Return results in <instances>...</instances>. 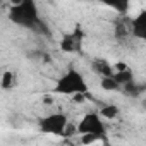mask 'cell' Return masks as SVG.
Segmentation results:
<instances>
[{
    "instance_id": "6da1fadb",
    "label": "cell",
    "mask_w": 146,
    "mask_h": 146,
    "mask_svg": "<svg viewBox=\"0 0 146 146\" xmlns=\"http://www.w3.org/2000/svg\"><path fill=\"white\" fill-rule=\"evenodd\" d=\"M9 19L17 24V26H23L26 29H31V31H45L48 35V29H46V24L43 23V19L40 17V12H38V5L33 2V0H21V2L14 4L11 9H9Z\"/></svg>"
},
{
    "instance_id": "7a4b0ae2",
    "label": "cell",
    "mask_w": 146,
    "mask_h": 146,
    "mask_svg": "<svg viewBox=\"0 0 146 146\" xmlns=\"http://www.w3.org/2000/svg\"><path fill=\"white\" fill-rule=\"evenodd\" d=\"M52 91L55 95H65V96L74 95L76 96V95H88L90 88H88V83H86L84 76L79 70L69 69L67 72H64V74L57 79Z\"/></svg>"
},
{
    "instance_id": "3957f363",
    "label": "cell",
    "mask_w": 146,
    "mask_h": 146,
    "mask_svg": "<svg viewBox=\"0 0 146 146\" xmlns=\"http://www.w3.org/2000/svg\"><path fill=\"white\" fill-rule=\"evenodd\" d=\"M78 134H79V136L93 134V136H96L100 141L105 139V136H107V127H105V124H103L102 115L96 113V112H88V113L78 122Z\"/></svg>"
},
{
    "instance_id": "277c9868",
    "label": "cell",
    "mask_w": 146,
    "mask_h": 146,
    "mask_svg": "<svg viewBox=\"0 0 146 146\" xmlns=\"http://www.w3.org/2000/svg\"><path fill=\"white\" fill-rule=\"evenodd\" d=\"M69 125V120L64 113L55 112L50 115H45L38 120V127L43 134H50V136H64L65 129Z\"/></svg>"
},
{
    "instance_id": "5b68a950",
    "label": "cell",
    "mask_w": 146,
    "mask_h": 146,
    "mask_svg": "<svg viewBox=\"0 0 146 146\" xmlns=\"http://www.w3.org/2000/svg\"><path fill=\"white\" fill-rule=\"evenodd\" d=\"M84 29L81 24H76L74 29L65 33L60 40V52L64 53H81L83 52V43H84Z\"/></svg>"
},
{
    "instance_id": "8992f818",
    "label": "cell",
    "mask_w": 146,
    "mask_h": 146,
    "mask_svg": "<svg viewBox=\"0 0 146 146\" xmlns=\"http://www.w3.org/2000/svg\"><path fill=\"white\" fill-rule=\"evenodd\" d=\"M131 28H132V36L146 41V11H141L137 16L132 17L131 21Z\"/></svg>"
},
{
    "instance_id": "52a82bcc",
    "label": "cell",
    "mask_w": 146,
    "mask_h": 146,
    "mask_svg": "<svg viewBox=\"0 0 146 146\" xmlns=\"http://www.w3.org/2000/svg\"><path fill=\"white\" fill-rule=\"evenodd\" d=\"M131 21H132V17H127V16H119V17H117V21H115V24H113V26H115V28H113L115 38L125 40L127 36H132Z\"/></svg>"
},
{
    "instance_id": "ba28073f",
    "label": "cell",
    "mask_w": 146,
    "mask_h": 146,
    "mask_svg": "<svg viewBox=\"0 0 146 146\" xmlns=\"http://www.w3.org/2000/svg\"><path fill=\"white\" fill-rule=\"evenodd\" d=\"M91 69L96 72L100 78H113V74H115L113 64L107 62L105 58H93L91 60Z\"/></svg>"
},
{
    "instance_id": "9c48e42d",
    "label": "cell",
    "mask_w": 146,
    "mask_h": 146,
    "mask_svg": "<svg viewBox=\"0 0 146 146\" xmlns=\"http://www.w3.org/2000/svg\"><path fill=\"white\" fill-rule=\"evenodd\" d=\"M0 86H2L4 91H9V90H14L17 86V74L14 70H4L2 74V81H0Z\"/></svg>"
},
{
    "instance_id": "30bf717a",
    "label": "cell",
    "mask_w": 146,
    "mask_h": 146,
    "mask_svg": "<svg viewBox=\"0 0 146 146\" xmlns=\"http://www.w3.org/2000/svg\"><path fill=\"white\" fill-rule=\"evenodd\" d=\"M144 90H146V84H139V83H136V81H132V83L122 86V93H124L125 96H129V98H137V96H141Z\"/></svg>"
},
{
    "instance_id": "8fae6325",
    "label": "cell",
    "mask_w": 146,
    "mask_h": 146,
    "mask_svg": "<svg viewBox=\"0 0 146 146\" xmlns=\"http://www.w3.org/2000/svg\"><path fill=\"white\" fill-rule=\"evenodd\" d=\"M113 79H115L120 86H125V84H129V83L134 81V74H132L131 69H127V70H122V72H115V74H113Z\"/></svg>"
},
{
    "instance_id": "7c38bea8",
    "label": "cell",
    "mask_w": 146,
    "mask_h": 146,
    "mask_svg": "<svg viewBox=\"0 0 146 146\" xmlns=\"http://www.w3.org/2000/svg\"><path fill=\"white\" fill-rule=\"evenodd\" d=\"M98 113L102 115V119L113 120V119L120 113V110H119V107H117V105H105V107H102V110H100Z\"/></svg>"
},
{
    "instance_id": "4fadbf2b",
    "label": "cell",
    "mask_w": 146,
    "mask_h": 146,
    "mask_svg": "<svg viewBox=\"0 0 146 146\" xmlns=\"http://www.w3.org/2000/svg\"><path fill=\"white\" fill-rule=\"evenodd\" d=\"M100 86H102V90H105V91H122V86H120L113 78H102Z\"/></svg>"
},
{
    "instance_id": "5bb4252c",
    "label": "cell",
    "mask_w": 146,
    "mask_h": 146,
    "mask_svg": "<svg viewBox=\"0 0 146 146\" xmlns=\"http://www.w3.org/2000/svg\"><path fill=\"white\" fill-rule=\"evenodd\" d=\"M112 9H117L119 11V16H125L127 14V9H129V4L127 2H120V4H108Z\"/></svg>"
},
{
    "instance_id": "9a60e30c",
    "label": "cell",
    "mask_w": 146,
    "mask_h": 146,
    "mask_svg": "<svg viewBox=\"0 0 146 146\" xmlns=\"http://www.w3.org/2000/svg\"><path fill=\"white\" fill-rule=\"evenodd\" d=\"M113 67H115V72H122V70H127V69H131L125 62H117V64H113Z\"/></svg>"
},
{
    "instance_id": "2e32d148",
    "label": "cell",
    "mask_w": 146,
    "mask_h": 146,
    "mask_svg": "<svg viewBox=\"0 0 146 146\" xmlns=\"http://www.w3.org/2000/svg\"><path fill=\"white\" fill-rule=\"evenodd\" d=\"M84 98H86V95H76V102H84Z\"/></svg>"
},
{
    "instance_id": "e0dca14e",
    "label": "cell",
    "mask_w": 146,
    "mask_h": 146,
    "mask_svg": "<svg viewBox=\"0 0 146 146\" xmlns=\"http://www.w3.org/2000/svg\"><path fill=\"white\" fill-rule=\"evenodd\" d=\"M144 107H146V102H144Z\"/></svg>"
}]
</instances>
